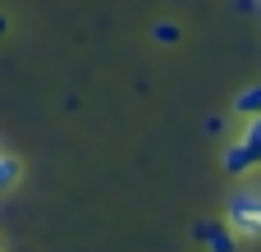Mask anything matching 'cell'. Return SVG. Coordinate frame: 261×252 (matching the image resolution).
<instances>
[{
	"label": "cell",
	"mask_w": 261,
	"mask_h": 252,
	"mask_svg": "<svg viewBox=\"0 0 261 252\" xmlns=\"http://www.w3.org/2000/svg\"><path fill=\"white\" fill-rule=\"evenodd\" d=\"M234 115H239V119H248V115H261V83L243 87V92L234 96Z\"/></svg>",
	"instance_id": "cell-4"
},
{
	"label": "cell",
	"mask_w": 261,
	"mask_h": 252,
	"mask_svg": "<svg viewBox=\"0 0 261 252\" xmlns=\"http://www.w3.org/2000/svg\"><path fill=\"white\" fill-rule=\"evenodd\" d=\"M220 165H225V174H248V170H252V165H257V161H252V156H248V152H243V142H239V138H234V142H229V147H225V161H220Z\"/></svg>",
	"instance_id": "cell-3"
},
{
	"label": "cell",
	"mask_w": 261,
	"mask_h": 252,
	"mask_svg": "<svg viewBox=\"0 0 261 252\" xmlns=\"http://www.w3.org/2000/svg\"><path fill=\"white\" fill-rule=\"evenodd\" d=\"M151 37H156L161 46H179V37H184V28H179V23H170V18H161V23L151 28Z\"/></svg>",
	"instance_id": "cell-5"
},
{
	"label": "cell",
	"mask_w": 261,
	"mask_h": 252,
	"mask_svg": "<svg viewBox=\"0 0 261 252\" xmlns=\"http://www.w3.org/2000/svg\"><path fill=\"white\" fill-rule=\"evenodd\" d=\"M206 133H216V138H220V133H225V115H211V119H206Z\"/></svg>",
	"instance_id": "cell-6"
},
{
	"label": "cell",
	"mask_w": 261,
	"mask_h": 252,
	"mask_svg": "<svg viewBox=\"0 0 261 252\" xmlns=\"http://www.w3.org/2000/svg\"><path fill=\"white\" fill-rule=\"evenodd\" d=\"M239 142H243V152H248V156L261 165V115H248V119H243V129H239Z\"/></svg>",
	"instance_id": "cell-2"
},
{
	"label": "cell",
	"mask_w": 261,
	"mask_h": 252,
	"mask_svg": "<svg viewBox=\"0 0 261 252\" xmlns=\"http://www.w3.org/2000/svg\"><path fill=\"white\" fill-rule=\"evenodd\" d=\"M0 37H9V14L0 9Z\"/></svg>",
	"instance_id": "cell-7"
},
{
	"label": "cell",
	"mask_w": 261,
	"mask_h": 252,
	"mask_svg": "<svg viewBox=\"0 0 261 252\" xmlns=\"http://www.w3.org/2000/svg\"><path fill=\"white\" fill-rule=\"evenodd\" d=\"M225 230L234 239H261V188H239L225 207Z\"/></svg>",
	"instance_id": "cell-1"
}]
</instances>
